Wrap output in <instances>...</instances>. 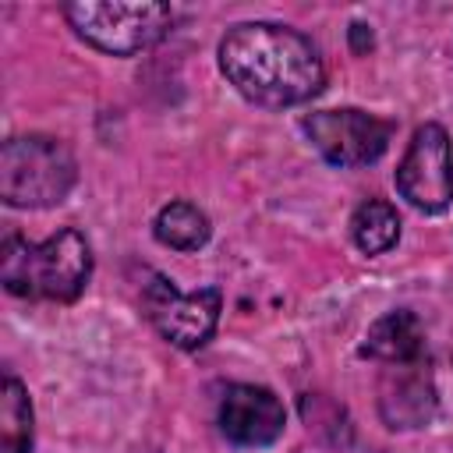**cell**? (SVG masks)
<instances>
[{
    "label": "cell",
    "instance_id": "cell-11",
    "mask_svg": "<svg viewBox=\"0 0 453 453\" xmlns=\"http://www.w3.org/2000/svg\"><path fill=\"white\" fill-rule=\"evenodd\" d=\"M350 237L365 255H386L400 241V216L396 205L386 198H365L350 216Z\"/></svg>",
    "mask_w": 453,
    "mask_h": 453
},
{
    "label": "cell",
    "instance_id": "cell-1",
    "mask_svg": "<svg viewBox=\"0 0 453 453\" xmlns=\"http://www.w3.org/2000/svg\"><path fill=\"white\" fill-rule=\"evenodd\" d=\"M219 71L255 106L283 110L308 103L326 85L315 42L276 21H241L219 39Z\"/></svg>",
    "mask_w": 453,
    "mask_h": 453
},
{
    "label": "cell",
    "instance_id": "cell-4",
    "mask_svg": "<svg viewBox=\"0 0 453 453\" xmlns=\"http://www.w3.org/2000/svg\"><path fill=\"white\" fill-rule=\"evenodd\" d=\"M67 25L85 39L88 46L110 53V57H134L149 46H156L170 25H173V7L170 4H92L78 0L64 7Z\"/></svg>",
    "mask_w": 453,
    "mask_h": 453
},
{
    "label": "cell",
    "instance_id": "cell-2",
    "mask_svg": "<svg viewBox=\"0 0 453 453\" xmlns=\"http://www.w3.org/2000/svg\"><path fill=\"white\" fill-rule=\"evenodd\" d=\"M92 276V248L81 230L64 226L53 237L32 244L21 234H7L0 244V283L14 297L71 304Z\"/></svg>",
    "mask_w": 453,
    "mask_h": 453
},
{
    "label": "cell",
    "instance_id": "cell-9",
    "mask_svg": "<svg viewBox=\"0 0 453 453\" xmlns=\"http://www.w3.org/2000/svg\"><path fill=\"white\" fill-rule=\"evenodd\" d=\"M439 396H435V382L432 372L421 361H403V365H389L379 386V414L389 428H425L435 418Z\"/></svg>",
    "mask_w": 453,
    "mask_h": 453
},
{
    "label": "cell",
    "instance_id": "cell-7",
    "mask_svg": "<svg viewBox=\"0 0 453 453\" xmlns=\"http://www.w3.org/2000/svg\"><path fill=\"white\" fill-rule=\"evenodd\" d=\"M396 191L421 212H442L453 198V142L442 124H421L396 166Z\"/></svg>",
    "mask_w": 453,
    "mask_h": 453
},
{
    "label": "cell",
    "instance_id": "cell-3",
    "mask_svg": "<svg viewBox=\"0 0 453 453\" xmlns=\"http://www.w3.org/2000/svg\"><path fill=\"white\" fill-rule=\"evenodd\" d=\"M78 180V163L60 138L14 134L0 149V198L14 209L60 205Z\"/></svg>",
    "mask_w": 453,
    "mask_h": 453
},
{
    "label": "cell",
    "instance_id": "cell-8",
    "mask_svg": "<svg viewBox=\"0 0 453 453\" xmlns=\"http://www.w3.org/2000/svg\"><path fill=\"white\" fill-rule=\"evenodd\" d=\"M216 421H219V432L234 446L262 449L283 435L287 411L273 389L255 386V382H234V386H226V393L219 400Z\"/></svg>",
    "mask_w": 453,
    "mask_h": 453
},
{
    "label": "cell",
    "instance_id": "cell-10",
    "mask_svg": "<svg viewBox=\"0 0 453 453\" xmlns=\"http://www.w3.org/2000/svg\"><path fill=\"white\" fill-rule=\"evenodd\" d=\"M361 354L375 357L382 365L421 361L425 357V329H421L418 315L400 308V311H386L382 319H375L368 326V333H365Z\"/></svg>",
    "mask_w": 453,
    "mask_h": 453
},
{
    "label": "cell",
    "instance_id": "cell-6",
    "mask_svg": "<svg viewBox=\"0 0 453 453\" xmlns=\"http://www.w3.org/2000/svg\"><path fill=\"white\" fill-rule=\"evenodd\" d=\"M142 308L163 340H170L180 350H195L216 333L223 297L216 287H202V290L184 294L166 276L156 273L142 290Z\"/></svg>",
    "mask_w": 453,
    "mask_h": 453
},
{
    "label": "cell",
    "instance_id": "cell-13",
    "mask_svg": "<svg viewBox=\"0 0 453 453\" xmlns=\"http://www.w3.org/2000/svg\"><path fill=\"white\" fill-rule=\"evenodd\" d=\"M32 449V400L28 389L7 372L0 382V453Z\"/></svg>",
    "mask_w": 453,
    "mask_h": 453
},
{
    "label": "cell",
    "instance_id": "cell-12",
    "mask_svg": "<svg viewBox=\"0 0 453 453\" xmlns=\"http://www.w3.org/2000/svg\"><path fill=\"white\" fill-rule=\"evenodd\" d=\"M152 234H156V241L166 244V248L198 251V248L209 241L212 226H209V216H205L198 205H191V202H170V205H163V209L156 212Z\"/></svg>",
    "mask_w": 453,
    "mask_h": 453
},
{
    "label": "cell",
    "instance_id": "cell-5",
    "mask_svg": "<svg viewBox=\"0 0 453 453\" xmlns=\"http://www.w3.org/2000/svg\"><path fill=\"white\" fill-rule=\"evenodd\" d=\"M308 142L319 149V156L333 166H368L375 163L396 131L393 120L375 117L368 110H315L301 120Z\"/></svg>",
    "mask_w": 453,
    "mask_h": 453
},
{
    "label": "cell",
    "instance_id": "cell-14",
    "mask_svg": "<svg viewBox=\"0 0 453 453\" xmlns=\"http://www.w3.org/2000/svg\"><path fill=\"white\" fill-rule=\"evenodd\" d=\"M350 42H354V50H357V53H365V50L372 46V32H368V25L354 21V25H350Z\"/></svg>",
    "mask_w": 453,
    "mask_h": 453
}]
</instances>
